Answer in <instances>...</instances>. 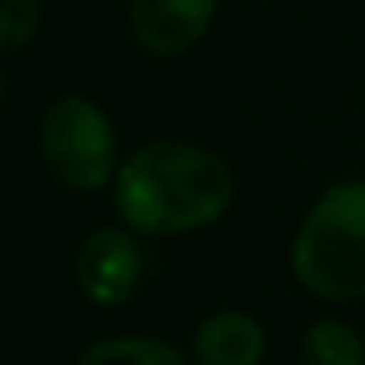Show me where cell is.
I'll list each match as a JSON object with an SVG mask.
<instances>
[{
	"label": "cell",
	"mask_w": 365,
	"mask_h": 365,
	"mask_svg": "<svg viewBox=\"0 0 365 365\" xmlns=\"http://www.w3.org/2000/svg\"><path fill=\"white\" fill-rule=\"evenodd\" d=\"M236 197V177L220 153L161 138L126 158L114 181V208L138 236H181L216 224Z\"/></svg>",
	"instance_id": "obj_1"
},
{
	"label": "cell",
	"mask_w": 365,
	"mask_h": 365,
	"mask_svg": "<svg viewBox=\"0 0 365 365\" xmlns=\"http://www.w3.org/2000/svg\"><path fill=\"white\" fill-rule=\"evenodd\" d=\"M197 365H259L267 354V334L247 310H216L200 318L189 346Z\"/></svg>",
	"instance_id": "obj_6"
},
{
	"label": "cell",
	"mask_w": 365,
	"mask_h": 365,
	"mask_svg": "<svg viewBox=\"0 0 365 365\" xmlns=\"http://www.w3.org/2000/svg\"><path fill=\"white\" fill-rule=\"evenodd\" d=\"M75 365H197L189 354L165 338H145V334H118V338H98L79 354Z\"/></svg>",
	"instance_id": "obj_7"
},
{
	"label": "cell",
	"mask_w": 365,
	"mask_h": 365,
	"mask_svg": "<svg viewBox=\"0 0 365 365\" xmlns=\"http://www.w3.org/2000/svg\"><path fill=\"white\" fill-rule=\"evenodd\" d=\"M294 279L322 302L365 299V181H338L307 208L291 244Z\"/></svg>",
	"instance_id": "obj_2"
},
{
	"label": "cell",
	"mask_w": 365,
	"mask_h": 365,
	"mask_svg": "<svg viewBox=\"0 0 365 365\" xmlns=\"http://www.w3.org/2000/svg\"><path fill=\"white\" fill-rule=\"evenodd\" d=\"M302 365H365V341L341 318H318L299 346Z\"/></svg>",
	"instance_id": "obj_8"
},
{
	"label": "cell",
	"mask_w": 365,
	"mask_h": 365,
	"mask_svg": "<svg viewBox=\"0 0 365 365\" xmlns=\"http://www.w3.org/2000/svg\"><path fill=\"white\" fill-rule=\"evenodd\" d=\"M220 12V0H130V36L150 56L173 59L192 51Z\"/></svg>",
	"instance_id": "obj_5"
},
{
	"label": "cell",
	"mask_w": 365,
	"mask_h": 365,
	"mask_svg": "<svg viewBox=\"0 0 365 365\" xmlns=\"http://www.w3.org/2000/svg\"><path fill=\"white\" fill-rule=\"evenodd\" d=\"M40 32V0H0V51H20Z\"/></svg>",
	"instance_id": "obj_9"
},
{
	"label": "cell",
	"mask_w": 365,
	"mask_h": 365,
	"mask_svg": "<svg viewBox=\"0 0 365 365\" xmlns=\"http://www.w3.org/2000/svg\"><path fill=\"white\" fill-rule=\"evenodd\" d=\"M40 153L63 189L98 192L118 181V134L87 95H59L40 118Z\"/></svg>",
	"instance_id": "obj_3"
},
{
	"label": "cell",
	"mask_w": 365,
	"mask_h": 365,
	"mask_svg": "<svg viewBox=\"0 0 365 365\" xmlns=\"http://www.w3.org/2000/svg\"><path fill=\"white\" fill-rule=\"evenodd\" d=\"M150 275V252L126 224L95 228L75 252V283L95 307H122Z\"/></svg>",
	"instance_id": "obj_4"
}]
</instances>
